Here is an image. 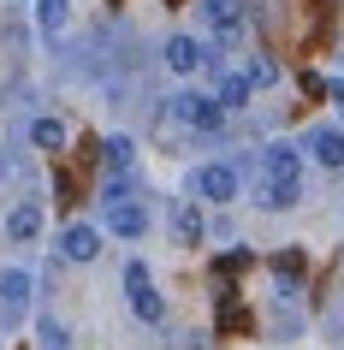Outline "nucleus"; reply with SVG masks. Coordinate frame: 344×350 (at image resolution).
<instances>
[{"instance_id":"f257e3e1","label":"nucleus","mask_w":344,"mask_h":350,"mask_svg":"<svg viewBox=\"0 0 344 350\" xmlns=\"http://www.w3.org/2000/svg\"><path fill=\"white\" fill-rule=\"evenodd\" d=\"M166 113L178 119V125H190V131H214L226 113H220V101L214 95H202V90H178L172 101H166Z\"/></svg>"},{"instance_id":"f03ea898","label":"nucleus","mask_w":344,"mask_h":350,"mask_svg":"<svg viewBox=\"0 0 344 350\" xmlns=\"http://www.w3.org/2000/svg\"><path fill=\"white\" fill-rule=\"evenodd\" d=\"M237 190H243V178H237V166H226V161H208V166H196V196L202 202H237Z\"/></svg>"},{"instance_id":"7ed1b4c3","label":"nucleus","mask_w":344,"mask_h":350,"mask_svg":"<svg viewBox=\"0 0 344 350\" xmlns=\"http://www.w3.org/2000/svg\"><path fill=\"white\" fill-rule=\"evenodd\" d=\"M30 291H36V279L24 273V267H0V314H6L12 327L30 314Z\"/></svg>"},{"instance_id":"20e7f679","label":"nucleus","mask_w":344,"mask_h":350,"mask_svg":"<svg viewBox=\"0 0 344 350\" xmlns=\"http://www.w3.org/2000/svg\"><path fill=\"white\" fill-rule=\"evenodd\" d=\"M267 185H303V154L297 143H267Z\"/></svg>"},{"instance_id":"39448f33","label":"nucleus","mask_w":344,"mask_h":350,"mask_svg":"<svg viewBox=\"0 0 344 350\" xmlns=\"http://www.w3.org/2000/svg\"><path fill=\"white\" fill-rule=\"evenodd\" d=\"M202 18H208V30L220 42H237V30H243V0H202Z\"/></svg>"},{"instance_id":"423d86ee","label":"nucleus","mask_w":344,"mask_h":350,"mask_svg":"<svg viewBox=\"0 0 344 350\" xmlns=\"http://www.w3.org/2000/svg\"><path fill=\"white\" fill-rule=\"evenodd\" d=\"M166 66H172V72L178 77H190V72H202V66H208V48H202L196 36H166Z\"/></svg>"},{"instance_id":"0eeeda50","label":"nucleus","mask_w":344,"mask_h":350,"mask_svg":"<svg viewBox=\"0 0 344 350\" xmlns=\"http://www.w3.org/2000/svg\"><path fill=\"white\" fill-rule=\"evenodd\" d=\"M59 256L77 261V267L95 261V256H101V232H95V226H66V232H59Z\"/></svg>"},{"instance_id":"6e6552de","label":"nucleus","mask_w":344,"mask_h":350,"mask_svg":"<svg viewBox=\"0 0 344 350\" xmlns=\"http://www.w3.org/2000/svg\"><path fill=\"white\" fill-rule=\"evenodd\" d=\"M6 238L12 243H36L42 238V202H12L6 208Z\"/></svg>"},{"instance_id":"1a4fd4ad","label":"nucleus","mask_w":344,"mask_h":350,"mask_svg":"<svg viewBox=\"0 0 344 350\" xmlns=\"http://www.w3.org/2000/svg\"><path fill=\"white\" fill-rule=\"evenodd\" d=\"M143 232H148V208L143 202L107 208V238H143Z\"/></svg>"},{"instance_id":"9d476101","label":"nucleus","mask_w":344,"mask_h":350,"mask_svg":"<svg viewBox=\"0 0 344 350\" xmlns=\"http://www.w3.org/2000/svg\"><path fill=\"white\" fill-rule=\"evenodd\" d=\"M308 154L339 172V166H344V131L339 125H315V131H308Z\"/></svg>"},{"instance_id":"9b49d317","label":"nucleus","mask_w":344,"mask_h":350,"mask_svg":"<svg viewBox=\"0 0 344 350\" xmlns=\"http://www.w3.org/2000/svg\"><path fill=\"white\" fill-rule=\"evenodd\" d=\"M172 232H178V243H202V238H208L202 202H172Z\"/></svg>"},{"instance_id":"f8f14e48","label":"nucleus","mask_w":344,"mask_h":350,"mask_svg":"<svg viewBox=\"0 0 344 350\" xmlns=\"http://www.w3.org/2000/svg\"><path fill=\"white\" fill-rule=\"evenodd\" d=\"M131 314H137L143 327H161L166 321V297L155 291V285H137V291H131Z\"/></svg>"},{"instance_id":"ddd939ff","label":"nucleus","mask_w":344,"mask_h":350,"mask_svg":"<svg viewBox=\"0 0 344 350\" xmlns=\"http://www.w3.org/2000/svg\"><path fill=\"white\" fill-rule=\"evenodd\" d=\"M30 148H42V154H59V148H66V125H59L54 113L30 119Z\"/></svg>"},{"instance_id":"4468645a","label":"nucleus","mask_w":344,"mask_h":350,"mask_svg":"<svg viewBox=\"0 0 344 350\" xmlns=\"http://www.w3.org/2000/svg\"><path fill=\"white\" fill-rule=\"evenodd\" d=\"M66 24H72V0H36V30H42L48 42H54Z\"/></svg>"},{"instance_id":"2eb2a0df","label":"nucleus","mask_w":344,"mask_h":350,"mask_svg":"<svg viewBox=\"0 0 344 350\" xmlns=\"http://www.w3.org/2000/svg\"><path fill=\"white\" fill-rule=\"evenodd\" d=\"M101 161L113 166V178H125V172H131V161H137V148H131V137H125V131H113V137H101Z\"/></svg>"},{"instance_id":"dca6fc26","label":"nucleus","mask_w":344,"mask_h":350,"mask_svg":"<svg viewBox=\"0 0 344 350\" xmlns=\"http://www.w3.org/2000/svg\"><path fill=\"white\" fill-rule=\"evenodd\" d=\"M214 101H220V113L226 107H243V101H250V83H243V72H226L214 83Z\"/></svg>"},{"instance_id":"f3484780","label":"nucleus","mask_w":344,"mask_h":350,"mask_svg":"<svg viewBox=\"0 0 344 350\" xmlns=\"http://www.w3.org/2000/svg\"><path fill=\"white\" fill-rule=\"evenodd\" d=\"M297 196H303V185H267V190H261V208L279 214V208H297Z\"/></svg>"},{"instance_id":"a211bd4d","label":"nucleus","mask_w":344,"mask_h":350,"mask_svg":"<svg viewBox=\"0 0 344 350\" xmlns=\"http://www.w3.org/2000/svg\"><path fill=\"white\" fill-rule=\"evenodd\" d=\"M119 202H137V185L131 178H107L101 185V208H119Z\"/></svg>"},{"instance_id":"6ab92c4d","label":"nucleus","mask_w":344,"mask_h":350,"mask_svg":"<svg viewBox=\"0 0 344 350\" xmlns=\"http://www.w3.org/2000/svg\"><path fill=\"white\" fill-rule=\"evenodd\" d=\"M42 350H66V327H59V314H42Z\"/></svg>"},{"instance_id":"aec40b11","label":"nucleus","mask_w":344,"mask_h":350,"mask_svg":"<svg viewBox=\"0 0 344 350\" xmlns=\"http://www.w3.org/2000/svg\"><path fill=\"white\" fill-rule=\"evenodd\" d=\"M137 285H148V267H143V261H131V267H125V291H137Z\"/></svg>"}]
</instances>
